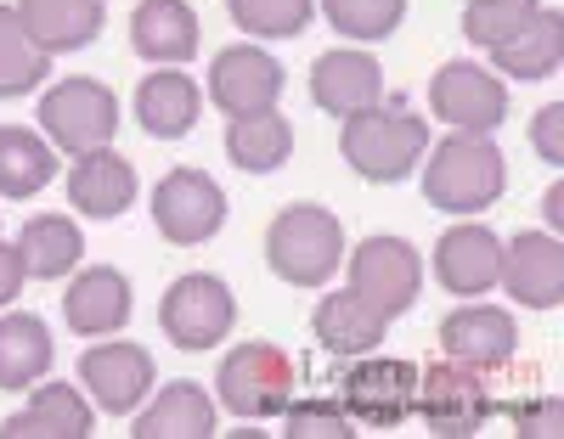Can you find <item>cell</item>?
Returning <instances> with one entry per match:
<instances>
[{"label": "cell", "mask_w": 564, "mask_h": 439, "mask_svg": "<svg viewBox=\"0 0 564 439\" xmlns=\"http://www.w3.org/2000/svg\"><path fill=\"white\" fill-rule=\"evenodd\" d=\"M226 12L254 40H294L311 23L316 0H226Z\"/></svg>", "instance_id": "33"}, {"label": "cell", "mask_w": 564, "mask_h": 439, "mask_svg": "<svg viewBox=\"0 0 564 439\" xmlns=\"http://www.w3.org/2000/svg\"><path fill=\"white\" fill-rule=\"evenodd\" d=\"M531 146H536L553 169L564 164V108H558V102H547V108L531 119Z\"/></svg>", "instance_id": "37"}, {"label": "cell", "mask_w": 564, "mask_h": 439, "mask_svg": "<svg viewBox=\"0 0 564 439\" xmlns=\"http://www.w3.org/2000/svg\"><path fill=\"white\" fill-rule=\"evenodd\" d=\"M311 332H316V344H322L327 355L350 361V355H372V350L384 344L390 316H379V310H372L356 287H345V293H327V299L316 305Z\"/></svg>", "instance_id": "20"}, {"label": "cell", "mask_w": 564, "mask_h": 439, "mask_svg": "<svg viewBox=\"0 0 564 439\" xmlns=\"http://www.w3.org/2000/svg\"><path fill=\"white\" fill-rule=\"evenodd\" d=\"M316 7L345 40H361V45L390 40L406 18V0H316Z\"/></svg>", "instance_id": "32"}, {"label": "cell", "mask_w": 564, "mask_h": 439, "mask_svg": "<svg viewBox=\"0 0 564 439\" xmlns=\"http://www.w3.org/2000/svg\"><path fill=\"white\" fill-rule=\"evenodd\" d=\"M491 63L508 79H553L558 63H564V12L558 7H536V18L520 34L491 45Z\"/></svg>", "instance_id": "25"}, {"label": "cell", "mask_w": 564, "mask_h": 439, "mask_svg": "<svg viewBox=\"0 0 564 439\" xmlns=\"http://www.w3.org/2000/svg\"><path fill=\"white\" fill-rule=\"evenodd\" d=\"M430 108L457 135H491L508 119V85L480 63H446L430 79Z\"/></svg>", "instance_id": "11"}, {"label": "cell", "mask_w": 564, "mask_h": 439, "mask_svg": "<svg viewBox=\"0 0 564 439\" xmlns=\"http://www.w3.org/2000/svg\"><path fill=\"white\" fill-rule=\"evenodd\" d=\"M345 260L339 220L316 204H289L265 231V265L289 287H322Z\"/></svg>", "instance_id": "3"}, {"label": "cell", "mask_w": 564, "mask_h": 439, "mask_svg": "<svg viewBox=\"0 0 564 439\" xmlns=\"http://www.w3.org/2000/svg\"><path fill=\"white\" fill-rule=\"evenodd\" d=\"M441 350L457 366H475V372H502L520 350V327L513 316H502L497 305H463L441 321Z\"/></svg>", "instance_id": "15"}, {"label": "cell", "mask_w": 564, "mask_h": 439, "mask_svg": "<svg viewBox=\"0 0 564 439\" xmlns=\"http://www.w3.org/2000/svg\"><path fill=\"white\" fill-rule=\"evenodd\" d=\"M536 7H542V0H468V7H463V34H468V45L491 52V45L520 34L536 18Z\"/></svg>", "instance_id": "34"}, {"label": "cell", "mask_w": 564, "mask_h": 439, "mask_svg": "<svg viewBox=\"0 0 564 439\" xmlns=\"http://www.w3.org/2000/svg\"><path fill=\"white\" fill-rule=\"evenodd\" d=\"M525 310H558L564 305V249L553 231H520L502 242V276H497Z\"/></svg>", "instance_id": "14"}, {"label": "cell", "mask_w": 564, "mask_h": 439, "mask_svg": "<svg viewBox=\"0 0 564 439\" xmlns=\"http://www.w3.org/2000/svg\"><path fill=\"white\" fill-rule=\"evenodd\" d=\"M435 276L457 299H480L502 276V242L491 226H452L435 242Z\"/></svg>", "instance_id": "17"}, {"label": "cell", "mask_w": 564, "mask_h": 439, "mask_svg": "<svg viewBox=\"0 0 564 439\" xmlns=\"http://www.w3.org/2000/svg\"><path fill=\"white\" fill-rule=\"evenodd\" d=\"M63 186H68V204L90 220H119L135 204V169H130V158L113 153V146L79 153Z\"/></svg>", "instance_id": "18"}, {"label": "cell", "mask_w": 564, "mask_h": 439, "mask_svg": "<svg viewBox=\"0 0 564 439\" xmlns=\"http://www.w3.org/2000/svg\"><path fill=\"white\" fill-rule=\"evenodd\" d=\"M508 191V164L491 135H446L423 164V198L446 215H480Z\"/></svg>", "instance_id": "2"}, {"label": "cell", "mask_w": 564, "mask_h": 439, "mask_svg": "<svg viewBox=\"0 0 564 439\" xmlns=\"http://www.w3.org/2000/svg\"><path fill=\"white\" fill-rule=\"evenodd\" d=\"M423 428L441 433V439H468V433H480L491 422V388H486V372L475 366H457V361H441L423 372L417 383V406Z\"/></svg>", "instance_id": "8"}, {"label": "cell", "mask_w": 564, "mask_h": 439, "mask_svg": "<svg viewBox=\"0 0 564 439\" xmlns=\"http://www.w3.org/2000/svg\"><path fill=\"white\" fill-rule=\"evenodd\" d=\"M45 180H57V146L23 124H7L0 130V198L23 204Z\"/></svg>", "instance_id": "28"}, {"label": "cell", "mask_w": 564, "mask_h": 439, "mask_svg": "<svg viewBox=\"0 0 564 439\" xmlns=\"http://www.w3.org/2000/svg\"><path fill=\"white\" fill-rule=\"evenodd\" d=\"M45 74H52V52L23 34L18 12L0 7V96H23V90H40Z\"/></svg>", "instance_id": "31"}, {"label": "cell", "mask_w": 564, "mask_h": 439, "mask_svg": "<svg viewBox=\"0 0 564 439\" xmlns=\"http://www.w3.org/2000/svg\"><path fill=\"white\" fill-rule=\"evenodd\" d=\"M289 74L271 52L260 45H226V52L209 63V96L226 119H254V113H271Z\"/></svg>", "instance_id": "12"}, {"label": "cell", "mask_w": 564, "mask_h": 439, "mask_svg": "<svg viewBox=\"0 0 564 439\" xmlns=\"http://www.w3.org/2000/svg\"><path fill=\"white\" fill-rule=\"evenodd\" d=\"M372 102H384V68L372 52H356V45H339V52H322L311 63V108L350 119Z\"/></svg>", "instance_id": "13"}, {"label": "cell", "mask_w": 564, "mask_h": 439, "mask_svg": "<svg viewBox=\"0 0 564 439\" xmlns=\"http://www.w3.org/2000/svg\"><path fill=\"white\" fill-rule=\"evenodd\" d=\"M63 316L79 338H108L130 321V282L113 265H90L68 282L63 293Z\"/></svg>", "instance_id": "21"}, {"label": "cell", "mask_w": 564, "mask_h": 439, "mask_svg": "<svg viewBox=\"0 0 564 439\" xmlns=\"http://www.w3.org/2000/svg\"><path fill=\"white\" fill-rule=\"evenodd\" d=\"M153 226L175 249H198L226 226V191L204 169H170L153 186Z\"/></svg>", "instance_id": "10"}, {"label": "cell", "mask_w": 564, "mask_h": 439, "mask_svg": "<svg viewBox=\"0 0 564 439\" xmlns=\"http://www.w3.org/2000/svg\"><path fill=\"white\" fill-rule=\"evenodd\" d=\"M204 113V85H193L181 68H159L135 85V124L153 141H175L198 124Z\"/></svg>", "instance_id": "23"}, {"label": "cell", "mask_w": 564, "mask_h": 439, "mask_svg": "<svg viewBox=\"0 0 564 439\" xmlns=\"http://www.w3.org/2000/svg\"><path fill=\"white\" fill-rule=\"evenodd\" d=\"M90 406H85V395L79 388H68V383H34V395H29V406H18L7 422H0V433L7 439H85L90 433Z\"/></svg>", "instance_id": "24"}, {"label": "cell", "mask_w": 564, "mask_h": 439, "mask_svg": "<svg viewBox=\"0 0 564 439\" xmlns=\"http://www.w3.org/2000/svg\"><path fill=\"white\" fill-rule=\"evenodd\" d=\"M345 276L379 316H406L417 305V287H423V260L401 237H361Z\"/></svg>", "instance_id": "9"}, {"label": "cell", "mask_w": 564, "mask_h": 439, "mask_svg": "<svg viewBox=\"0 0 564 439\" xmlns=\"http://www.w3.org/2000/svg\"><path fill=\"white\" fill-rule=\"evenodd\" d=\"M130 45L159 68H181L186 57H198V12L186 0H141L130 18Z\"/></svg>", "instance_id": "22"}, {"label": "cell", "mask_w": 564, "mask_h": 439, "mask_svg": "<svg viewBox=\"0 0 564 439\" xmlns=\"http://www.w3.org/2000/svg\"><path fill=\"white\" fill-rule=\"evenodd\" d=\"M18 23L40 52H79L102 34L108 23V0H18Z\"/></svg>", "instance_id": "19"}, {"label": "cell", "mask_w": 564, "mask_h": 439, "mask_svg": "<svg viewBox=\"0 0 564 439\" xmlns=\"http://www.w3.org/2000/svg\"><path fill=\"white\" fill-rule=\"evenodd\" d=\"M558 209H564V191L547 186V226H558Z\"/></svg>", "instance_id": "39"}, {"label": "cell", "mask_w": 564, "mask_h": 439, "mask_svg": "<svg viewBox=\"0 0 564 439\" xmlns=\"http://www.w3.org/2000/svg\"><path fill=\"white\" fill-rule=\"evenodd\" d=\"M508 422H513V433H547V439L564 428L558 400H513L508 406Z\"/></svg>", "instance_id": "36"}, {"label": "cell", "mask_w": 564, "mask_h": 439, "mask_svg": "<svg viewBox=\"0 0 564 439\" xmlns=\"http://www.w3.org/2000/svg\"><path fill=\"white\" fill-rule=\"evenodd\" d=\"M215 388L231 417H282L294 400V361L282 355L276 344H238L226 350L220 372H215Z\"/></svg>", "instance_id": "5"}, {"label": "cell", "mask_w": 564, "mask_h": 439, "mask_svg": "<svg viewBox=\"0 0 564 439\" xmlns=\"http://www.w3.org/2000/svg\"><path fill=\"white\" fill-rule=\"evenodd\" d=\"M220 428L198 383H164L159 400L135 417V439H209Z\"/></svg>", "instance_id": "26"}, {"label": "cell", "mask_w": 564, "mask_h": 439, "mask_svg": "<svg viewBox=\"0 0 564 439\" xmlns=\"http://www.w3.org/2000/svg\"><path fill=\"white\" fill-rule=\"evenodd\" d=\"M23 282H29V271H23L18 242H0V305H12L23 293Z\"/></svg>", "instance_id": "38"}, {"label": "cell", "mask_w": 564, "mask_h": 439, "mask_svg": "<svg viewBox=\"0 0 564 439\" xmlns=\"http://www.w3.org/2000/svg\"><path fill=\"white\" fill-rule=\"evenodd\" d=\"M40 130L52 135L57 153H74V158L97 153V146H108L113 130H119V96L102 79L74 74V79H63L40 96Z\"/></svg>", "instance_id": "4"}, {"label": "cell", "mask_w": 564, "mask_h": 439, "mask_svg": "<svg viewBox=\"0 0 564 439\" xmlns=\"http://www.w3.org/2000/svg\"><path fill=\"white\" fill-rule=\"evenodd\" d=\"M339 406L356 428H401L417 406V366L395 355H379V361L350 355L339 377Z\"/></svg>", "instance_id": "6"}, {"label": "cell", "mask_w": 564, "mask_h": 439, "mask_svg": "<svg viewBox=\"0 0 564 439\" xmlns=\"http://www.w3.org/2000/svg\"><path fill=\"white\" fill-rule=\"evenodd\" d=\"M79 383L90 388V400L113 417H130L153 388V355L141 344H97L79 355Z\"/></svg>", "instance_id": "16"}, {"label": "cell", "mask_w": 564, "mask_h": 439, "mask_svg": "<svg viewBox=\"0 0 564 439\" xmlns=\"http://www.w3.org/2000/svg\"><path fill=\"white\" fill-rule=\"evenodd\" d=\"M282 433L289 439H350L356 422L345 417L339 400L311 395V400H289V411H282Z\"/></svg>", "instance_id": "35"}, {"label": "cell", "mask_w": 564, "mask_h": 439, "mask_svg": "<svg viewBox=\"0 0 564 439\" xmlns=\"http://www.w3.org/2000/svg\"><path fill=\"white\" fill-rule=\"evenodd\" d=\"M231 321H238V299H231V287L220 276H181L164 287L159 299V327L175 350H215L220 338L231 332Z\"/></svg>", "instance_id": "7"}, {"label": "cell", "mask_w": 564, "mask_h": 439, "mask_svg": "<svg viewBox=\"0 0 564 439\" xmlns=\"http://www.w3.org/2000/svg\"><path fill=\"white\" fill-rule=\"evenodd\" d=\"M52 372V327L40 316H0V388L23 395Z\"/></svg>", "instance_id": "27"}, {"label": "cell", "mask_w": 564, "mask_h": 439, "mask_svg": "<svg viewBox=\"0 0 564 439\" xmlns=\"http://www.w3.org/2000/svg\"><path fill=\"white\" fill-rule=\"evenodd\" d=\"M423 146H430V124L406 108H390V102H372V108L339 119V153L372 186L406 180L412 164L423 158Z\"/></svg>", "instance_id": "1"}, {"label": "cell", "mask_w": 564, "mask_h": 439, "mask_svg": "<svg viewBox=\"0 0 564 439\" xmlns=\"http://www.w3.org/2000/svg\"><path fill=\"white\" fill-rule=\"evenodd\" d=\"M289 153H294V124L282 119L276 108L271 113H254V119H231V130H226V158L238 164V169H249V175L282 169V164H289Z\"/></svg>", "instance_id": "30"}, {"label": "cell", "mask_w": 564, "mask_h": 439, "mask_svg": "<svg viewBox=\"0 0 564 439\" xmlns=\"http://www.w3.org/2000/svg\"><path fill=\"white\" fill-rule=\"evenodd\" d=\"M18 254H23V271L40 276V282H57L68 271H79V254H85V237L68 215H34L23 220L18 231Z\"/></svg>", "instance_id": "29"}]
</instances>
